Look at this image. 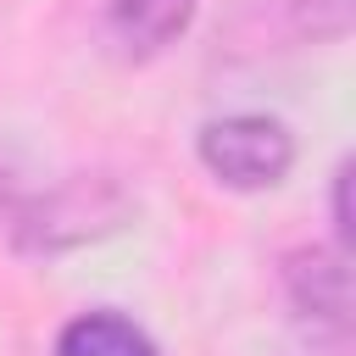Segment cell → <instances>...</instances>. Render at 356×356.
<instances>
[{"label": "cell", "instance_id": "obj_4", "mask_svg": "<svg viewBox=\"0 0 356 356\" xmlns=\"http://www.w3.org/2000/svg\"><path fill=\"white\" fill-rule=\"evenodd\" d=\"M56 356H161V350L122 312H83L56 334Z\"/></svg>", "mask_w": 356, "mask_h": 356}, {"label": "cell", "instance_id": "obj_5", "mask_svg": "<svg viewBox=\"0 0 356 356\" xmlns=\"http://www.w3.org/2000/svg\"><path fill=\"white\" fill-rule=\"evenodd\" d=\"M289 17L306 39H345L350 33V17H356V0H289Z\"/></svg>", "mask_w": 356, "mask_h": 356}, {"label": "cell", "instance_id": "obj_6", "mask_svg": "<svg viewBox=\"0 0 356 356\" xmlns=\"http://www.w3.org/2000/svg\"><path fill=\"white\" fill-rule=\"evenodd\" d=\"M334 234H339V250L356 234V222H350V161H339V172H334Z\"/></svg>", "mask_w": 356, "mask_h": 356}, {"label": "cell", "instance_id": "obj_1", "mask_svg": "<svg viewBox=\"0 0 356 356\" xmlns=\"http://www.w3.org/2000/svg\"><path fill=\"white\" fill-rule=\"evenodd\" d=\"M200 161L228 189H273L295 167V139L278 117L239 111V117H217L200 128Z\"/></svg>", "mask_w": 356, "mask_h": 356}, {"label": "cell", "instance_id": "obj_2", "mask_svg": "<svg viewBox=\"0 0 356 356\" xmlns=\"http://www.w3.org/2000/svg\"><path fill=\"white\" fill-rule=\"evenodd\" d=\"M284 284H289V300L300 317L323 323L328 334L345 339L350 328V273H345V256L339 250H295L289 267H284Z\"/></svg>", "mask_w": 356, "mask_h": 356}, {"label": "cell", "instance_id": "obj_3", "mask_svg": "<svg viewBox=\"0 0 356 356\" xmlns=\"http://www.w3.org/2000/svg\"><path fill=\"white\" fill-rule=\"evenodd\" d=\"M195 6L200 0H111V39L128 56H156L189 28Z\"/></svg>", "mask_w": 356, "mask_h": 356}]
</instances>
